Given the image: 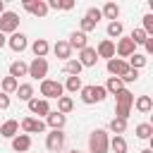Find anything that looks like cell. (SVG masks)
Segmentation results:
<instances>
[{
	"mask_svg": "<svg viewBox=\"0 0 153 153\" xmlns=\"http://www.w3.org/2000/svg\"><path fill=\"white\" fill-rule=\"evenodd\" d=\"M81 76H67V81L62 84V88L65 91H69V93H76V91H81Z\"/></svg>",
	"mask_w": 153,
	"mask_h": 153,
	"instance_id": "obj_31",
	"label": "cell"
},
{
	"mask_svg": "<svg viewBox=\"0 0 153 153\" xmlns=\"http://www.w3.org/2000/svg\"><path fill=\"white\" fill-rule=\"evenodd\" d=\"M14 31H19V14L5 10V12L0 14V33L7 36V33H14Z\"/></svg>",
	"mask_w": 153,
	"mask_h": 153,
	"instance_id": "obj_4",
	"label": "cell"
},
{
	"mask_svg": "<svg viewBox=\"0 0 153 153\" xmlns=\"http://www.w3.org/2000/svg\"><path fill=\"white\" fill-rule=\"evenodd\" d=\"M5 12V0H0V14Z\"/></svg>",
	"mask_w": 153,
	"mask_h": 153,
	"instance_id": "obj_46",
	"label": "cell"
},
{
	"mask_svg": "<svg viewBox=\"0 0 153 153\" xmlns=\"http://www.w3.org/2000/svg\"><path fill=\"white\" fill-rule=\"evenodd\" d=\"M67 124V115H60L57 110H50L48 115H45V127H50V129H62Z\"/></svg>",
	"mask_w": 153,
	"mask_h": 153,
	"instance_id": "obj_14",
	"label": "cell"
},
{
	"mask_svg": "<svg viewBox=\"0 0 153 153\" xmlns=\"http://www.w3.org/2000/svg\"><path fill=\"white\" fill-rule=\"evenodd\" d=\"M72 7H74V2H72V0H60V10H65V12H69Z\"/></svg>",
	"mask_w": 153,
	"mask_h": 153,
	"instance_id": "obj_43",
	"label": "cell"
},
{
	"mask_svg": "<svg viewBox=\"0 0 153 153\" xmlns=\"http://www.w3.org/2000/svg\"><path fill=\"white\" fill-rule=\"evenodd\" d=\"M148 36H153V14H143V26H141Z\"/></svg>",
	"mask_w": 153,
	"mask_h": 153,
	"instance_id": "obj_39",
	"label": "cell"
},
{
	"mask_svg": "<svg viewBox=\"0 0 153 153\" xmlns=\"http://www.w3.org/2000/svg\"><path fill=\"white\" fill-rule=\"evenodd\" d=\"M45 148L50 153H60L65 148V131L62 129H50V134H45Z\"/></svg>",
	"mask_w": 153,
	"mask_h": 153,
	"instance_id": "obj_6",
	"label": "cell"
},
{
	"mask_svg": "<svg viewBox=\"0 0 153 153\" xmlns=\"http://www.w3.org/2000/svg\"><path fill=\"white\" fill-rule=\"evenodd\" d=\"M26 74H29V65H26L24 60H14V62L10 65V76H12V79L19 81V76H26Z\"/></svg>",
	"mask_w": 153,
	"mask_h": 153,
	"instance_id": "obj_20",
	"label": "cell"
},
{
	"mask_svg": "<svg viewBox=\"0 0 153 153\" xmlns=\"http://www.w3.org/2000/svg\"><path fill=\"white\" fill-rule=\"evenodd\" d=\"M17 86H19V81H17V79H12V76H2V79H0V91H2V93H7V96H10V93H14V91H17Z\"/></svg>",
	"mask_w": 153,
	"mask_h": 153,
	"instance_id": "obj_28",
	"label": "cell"
},
{
	"mask_svg": "<svg viewBox=\"0 0 153 153\" xmlns=\"http://www.w3.org/2000/svg\"><path fill=\"white\" fill-rule=\"evenodd\" d=\"M93 29H96V24H93L91 19H86V17H84V19L79 22V31H81V33H88V31H93Z\"/></svg>",
	"mask_w": 153,
	"mask_h": 153,
	"instance_id": "obj_40",
	"label": "cell"
},
{
	"mask_svg": "<svg viewBox=\"0 0 153 153\" xmlns=\"http://www.w3.org/2000/svg\"><path fill=\"white\" fill-rule=\"evenodd\" d=\"M84 17H86V19H91V22H93V24H98V22H100V19H103V14H100V10H98V7H88V10H86V14H84Z\"/></svg>",
	"mask_w": 153,
	"mask_h": 153,
	"instance_id": "obj_37",
	"label": "cell"
},
{
	"mask_svg": "<svg viewBox=\"0 0 153 153\" xmlns=\"http://www.w3.org/2000/svg\"><path fill=\"white\" fill-rule=\"evenodd\" d=\"M108 72L112 74V76H122L127 69H129V65H127V60H120V57H112V60H108Z\"/></svg>",
	"mask_w": 153,
	"mask_h": 153,
	"instance_id": "obj_16",
	"label": "cell"
},
{
	"mask_svg": "<svg viewBox=\"0 0 153 153\" xmlns=\"http://www.w3.org/2000/svg\"><path fill=\"white\" fill-rule=\"evenodd\" d=\"M110 148L115 153H127V139L124 136H112L110 139Z\"/></svg>",
	"mask_w": 153,
	"mask_h": 153,
	"instance_id": "obj_34",
	"label": "cell"
},
{
	"mask_svg": "<svg viewBox=\"0 0 153 153\" xmlns=\"http://www.w3.org/2000/svg\"><path fill=\"white\" fill-rule=\"evenodd\" d=\"M141 153H153V151H151V148H143V151H141Z\"/></svg>",
	"mask_w": 153,
	"mask_h": 153,
	"instance_id": "obj_47",
	"label": "cell"
},
{
	"mask_svg": "<svg viewBox=\"0 0 153 153\" xmlns=\"http://www.w3.org/2000/svg\"><path fill=\"white\" fill-rule=\"evenodd\" d=\"M14 93H17V98H19V100H24V103H29V100L33 98V86H31V84H19Z\"/></svg>",
	"mask_w": 153,
	"mask_h": 153,
	"instance_id": "obj_25",
	"label": "cell"
},
{
	"mask_svg": "<svg viewBox=\"0 0 153 153\" xmlns=\"http://www.w3.org/2000/svg\"><path fill=\"white\" fill-rule=\"evenodd\" d=\"M67 43H69L72 50H74V48H76V50H84V48L88 45V38H86V33H81V31H72Z\"/></svg>",
	"mask_w": 153,
	"mask_h": 153,
	"instance_id": "obj_17",
	"label": "cell"
},
{
	"mask_svg": "<svg viewBox=\"0 0 153 153\" xmlns=\"http://www.w3.org/2000/svg\"><path fill=\"white\" fill-rule=\"evenodd\" d=\"M129 38H131V43H134V45H143V41L148 38V33L139 26V29H134V31H131V36H129Z\"/></svg>",
	"mask_w": 153,
	"mask_h": 153,
	"instance_id": "obj_36",
	"label": "cell"
},
{
	"mask_svg": "<svg viewBox=\"0 0 153 153\" xmlns=\"http://www.w3.org/2000/svg\"><path fill=\"white\" fill-rule=\"evenodd\" d=\"M96 55H98V57H105V60H112V57H115V41L103 38V41L98 43V48H96Z\"/></svg>",
	"mask_w": 153,
	"mask_h": 153,
	"instance_id": "obj_13",
	"label": "cell"
},
{
	"mask_svg": "<svg viewBox=\"0 0 153 153\" xmlns=\"http://www.w3.org/2000/svg\"><path fill=\"white\" fill-rule=\"evenodd\" d=\"M53 53H55V57H60V60H72V48H69V43L67 41H57L55 45H53Z\"/></svg>",
	"mask_w": 153,
	"mask_h": 153,
	"instance_id": "obj_19",
	"label": "cell"
},
{
	"mask_svg": "<svg viewBox=\"0 0 153 153\" xmlns=\"http://www.w3.org/2000/svg\"><path fill=\"white\" fill-rule=\"evenodd\" d=\"M69 153H79V151H69Z\"/></svg>",
	"mask_w": 153,
	"mask_h": 153,
	"instance_id": "obj_48",
	"label": "cell"
},
{
	"mask_svg": "<svg viewBox=\"0 0 153 153\" xmlns=\"http://www.w3.org/2000/svg\"><path fill=\"white\" fill-rule=\"evenodd\" d=\"M81 69H84V67H81V65H79V60H74V57L65 62V72H67L69 76H79V74H81Z\"/></svg>",
	"mask_w": 153,
	"mask_h": 153,
	"instance_id": "obj_33",
	"label": "cell"
},
{
	"mask_svg": "<svg viewBox=\"0 0 153 153\" xmlns=\"http://www.w3.org/2000/svg\"><path fill=\"white\" fill-rule=\"evenodd\" d=\"M74 110V100L69 98V96H60L57 98V112L60 115H67V112H72Z\"/></svg>",
	"mask_w": 153,
	"mask_h": 153,
	"instance_id": "obj_30",
	"label": "cell"
},
{
	"mask_svg": "<svg viewBox=\"0 0 153 153\" xmlns=\"http://www.w3.org/2000/svg\"><path fill=\"white\" fill-rule=\"evenodd\" d=\"M7 108H10V96L0 91V110H7Z\"/></svg>",
	"mask_w": 153,
	"mask_h": 153,
	"instance_id": "obj_41",
	"label": "cell"
},
{
	"mask_svg": "<svg viewBox=\"0 0 153 153\" xmlns=\"http://www.w3.org/2000/svg\"><path fill=\"white\" fill-rule=\"evenodd\" d=\"M122 33H124V24H122L120 19L108 22V36H110V41H112V38H120Z\"/></svg>",
	"mask_w": 153,
	"mask_h": 153,
	"instance_id": "obj_26",
	"label": "cell"
},
{
	"mask_svg": "<svg viewBox=\"0 0 153 153\" xmlns=\"http://www.w3.org/2000/svg\"><path fill=\"white\" fill-rule=\"evenodd\" d=\"M17 134H19V122H17V120H7V122L0 124V136H5V139H14Z\"/></svg>",
	"mask_w": 153,
	"mask_h": 153,
	"instance_id": "obj_18",
	"label": "cell"
},
{
	"mask_svg": "<svg viewBox=\"0 0 153 153\" xmlns=\"http://www.w3.org/2000/svg\"><path fill=\"white\" fill-rule=\"evenodd\" d=\"M115 100H117V108H131L134 105V93L129 88H122L115 93Z\"/></svg>",
	"mask_w": 153,
	"mask_h": 153,
	"instance_id": "obj_21",
	"label": "cell"
},
{
	"mask_svg": "<svg viewBox=\"0 0 153 153\" xmlns=\"http://www.w3.org/2000/svg\"><path fill=\"white\" fill-rule=\"evenodd\" d=\"M134 53H136V45L131 43V38L129 36H120V41L115 43V55L120 60H124V57H131Z\"/></svg>",
	"mask_w": 153,
	"mask_h": 153,
	"instance_id": "obj_7",
	"label": "cell"
},
{
	"mask_svg": "<svg viewBox=\"0 0 153 153\" xmlns=\"http://www.w3.org/2000/svg\"><path fill=\"white\" fill-rule=\"evenodd\" d=\"M146 62H148V57H146L143 53H134V55L127 60L129 69H141V67H146Z\"/></svg>",
	"mask_w": 153,
	"mask_h": 153,
	"instance_id": "obj_27",
	"label": "cell"
},
{
	"mask_svg": "<svg viewBox=\"0 0 153 153\" xmlns=\"http://www.w3.org/2000/svg\"><path fill=\"white\" fill-rule=\"evenodd\" d=\"M19 127L24 129V134H43L45 131V122L38 117H24L19 122Z\"/></svg>",
	"mask_w": 153,
	"mask_h": 153,
	"instance_id": "obj_9",
	"label": "cell"
},
{
	"mask_svg": "<svg viewBox=\"0 0 153 153\" xmlns=\"http://www.w3.org/2000/svg\"><path fill=\"white\" fill-rule=\"evenodd\" d=\"M7 45H10L14 53H24V50L29 48V38H26V33L14 31V33H10V36H7Z\"/></svg>",
	"mask_w": 153,
	"mask_h": 153,
	"instance_id": "obj_11",
	"label": "cell"
},
{
	"mask_svg": "<svg viewBox=\"0 0 153 153\" xmlns=\"http://www.w3.org/2000/svg\"><path fill=\"white\" fill-rule=\"evenodd\" d=\"M110 131H112L115 136H122V134L127 131V120H120V117H112V122H110Z\"/></svg>",
	"mask_w": 153,
	"mask_h": 153,
	"instance_id": "obj_32",
	"label": "cell"
},
{
	"mask_svg": "<svg viewBox=\"0 0 153 153\" xmlns=\"http://www.w3.org/2000/svg\"><path fill=\"white\" fill-rule=\"evenodd\" d=\"M120 79H122V84H134V81L139 79V69H127Z\"/></svg>",
	"mask_w": 153,
	"mask_h": 153,
	"instance_id": "obj_38",
	"label": "cell"
},
{
	"mask_svg": "<svg viewBox=\"0 0 153 153\" xmlns=\"http://www.w3.org/2000/svg\"><path fill=\"white\" fill-rule=\"evenodd\" d=\"M22 7H24L29 14H33V17H45V14L50 12L48 5H45V0H24Z\"/></svg>",
	"mask_w": 153,
	"mask_h": 153,
	"instance_id": "obj_10",
	"label": "cell"
},
{
	"mask_svg": "<svg viewBox=\"0 0 153 153\" xmlns=\"http://www.w3.org/2000/svg\"><path fill=\"white\" fill-rule=\"evenodd\" d=\"M60 96H65V88H62V84L57 79H43L41 81V98H45V100L55 98L57 100Z\"/></svg>",
	"mask_w": 153,
	"mask_h": 153,
	"instance_id": "obj_3",
	"label": "cell"
},
{
	"mask_svg": "<svg viewBox=\"0 0 153 153\" xmlns=\"http://www.w3.org/2000/svg\"><path fill=\"white\" fill-rule=\"evenodd\" d=\"M26 105H29V112H31L33 117H38V120L50 112V100H45V98H36V96H33Z\"/></svg>",
	"mask_w": 153,
	"mask_h": 153,
	"instance_id": "obj_8",
	"label": "cell"
},
{
	"mask_svg": "<svg viewBox=\"0 0 153 153\" xmlns=\"http://www.w3.org/2000/svg\"><path fill=\"white\" fill-rule=\"evenodd\" d=\"M48 10H60V0H48Z\"/></svg>",
	"mask_w": 153,
	"mask_h": 153,
	"instance_id": "obj_44",
	"label": "cell"
},
{
	"mask_svg": "<svg viewBox=\"0 0 153 153\" xmlns=\"http://www.w3.org/2000/svg\"><path fill=\"white\" fill-rule=\"evenodd\" d=\"M12 141V151L14 153H26L29 148H31V136L29 134H17L14 139H10Z\"/></svg>",
	"mask_w": 153,
	"mask_h": 153,
	"instance_id": "obj_15",
	"label": "cell"
},
{
	"mask_svg": "<svg viewBox=\"0 0 153 153\" xmlns=\"http://www.w3.org/2000/svg\"><path fill=\"white\" fill-rule=\"evenodd\" d=\"M143 48H146L143 55H151V53H153V36H148V38L143 41Z\"/></svg>",
	"mask_w": 153,
	"mask_h": 153,
	"instance_id": "obj_42",
	"label": "cell"
},
{
	"mask_svg": "<svg viewBox=\"0 0 153 153\" xmlns=\"http://www.w3.org/2000/svg\"><path fill=\"white\" fill-rule=\"evenodd\" d=\"M88 151L91 153H108L110 151V136L105 129H93L88 136Z\"/></svg>",
	"mask_w": 153,
	"mask_h": 153,
	"instance_id": "obj_1",
	"label": "cell"
},
{
	"mask_svg": "<svg viewBox=\"0 0 153 153\" xmlns=\"http://www.w3.org/2000/svg\"><path fill=\"white\" fill-rule=\"evenodd\" d=\"M79 65L81 67H96V62H98V55H96V48H91V45H86L84 50H79Z\"/></svg>",
	"mask_w": 153,
	"mask_h": 153,
	"instance_id": "obj_12",
	"label": "cell"
},
{
	"mask_svg": "<svg viewBox=\"0 0 153 153\" xmlns=\"http://www.w3.org/2000/svg\"><path fill=\"white\" fill-rule=\"evenodd\" d=\"M5 45H7V36H5V33H0V50H2Z\"/></svg>",
	"mask_w": 153,
	"mask_h": 153,
	"instance_id": "obj_45",
	"label": "cell"
},
{
	"mask_svg": "<svg viewBox=\"0 0 153 153\" xmlns=\"http://www.w3.org/2000/svg\"><path fill=\"white\" fill-rule=\"evenodd\" d=\"M100 14H103V19L115 22V19L120 17V5H117V2H105V5L100 7Z\"/></svg>",
	"mask_w": 153,
	"mask_h": 153,
	"instance_id": "obj_23",
	"label": "cell"
},
{
	"mask_svg": "<svg viewBox=\"0 0 153 153\" xmlns=\"http://www.w3.org/2000/svg\"><path fill=\"white\" fill-rule=\"evenodd\" d=\"M31 53H33L36 57H45V55L50 53V43H48L45 38H36V41L31 43Z\"/></svg>",
	"mask_w": 153,
	"mask_h": 153,
	"instance_id": "obj_22",
	"label": "cell"
},
{
	"mask_svg": "<svg viewBox=\"0 0 153 153\" xmlns=\"http://www.w3.org/2000/svg\"><path fill=\"white\" fill-rule=\"evenodd\" d=\"M136 136H139V139H151V136H153V124H148V122L136 124Z\"/></svg>",
	"mask_w": 153,
	"mask_h": 153,
	"instance_id": "obj_35",
	"label": "cell"
},
{
	"mask_svg": "<svg viewBox=\"0 0 153 153\" xmlns=\"http://www.w3.org/2000/svg\"><path fill=\"white\" fill-rule=\"evenodd\" d=\"M103 88H105L108 93H112V96H115L117 91H122V88H124V84H122V79H120V76H108V81H105V86H103Z\"/></svg>",
	"mask_w": 153,
	"mask_h": 153,
	"instance_id": "obj_29",
	"label": "cell"
},
{
	"mask_svg": "<svg viewBox=\"0 0 153 153\" xmlns=\"http://www.w3.org/2000/svg\"><path fill=\"white\" fill-rule=\"evenodd\" d=\"M81 100L86 103V105H93V103H103L105 98H108V91L103 88V86H81Z\"/></svg>",
	"mask_w": 153,
	"mask_h": 153,
	"instance_id": "obj_2",
	"label": "cell"
},
{
	"mask_svg": "<svg viewBox=\"0 0 153 153\" xmlns=\"http://www.w3.org/2000/svg\"><path fill=\"white\" fill-rule=\"evenodd\" d=\"M134 108H136L141 115H148V112L153 110V98H151V96H139V98L134 100Z\"/></svg>",
	"mask_w": 153,
	"mask_h": 153,
	"instance_id": "obj_24",
	"label": "cell"
},
{
	"mask_svg": "<svg viewBox=\"0 0 153 153\" xmlns=\"http://www.w3.org/2000/svg\"><path fill=\"white\" fill-rule=\"evenodd\" d=\"M26 76H31V79H48V60L45 57H33L31 62H29V74Z\"/></svg>",
	"mask_w": 153,
	"mask_h": 153,
	"instance_id": "obj_5",
	"label": "cell"
}]
</instances>
